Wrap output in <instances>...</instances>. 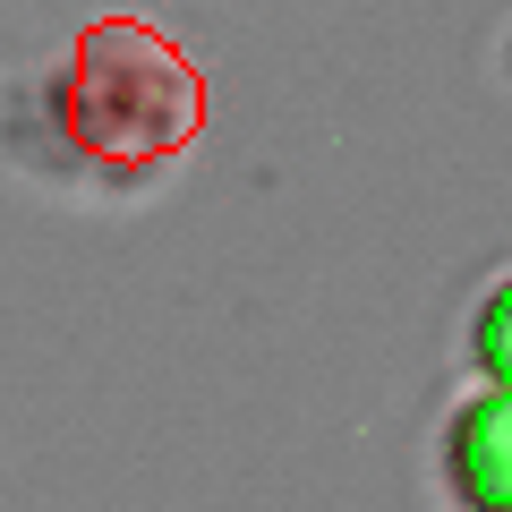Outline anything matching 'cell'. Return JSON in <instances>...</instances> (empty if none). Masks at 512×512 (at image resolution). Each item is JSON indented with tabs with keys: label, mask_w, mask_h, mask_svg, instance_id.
Returning a JSON list of instances; mask_svg holds the SVG:
<instances>
[{
	"label": "cell",
	"mask_w": 512,
	"mask_h": 512,
	"mask_svg": "<svg viewBox=\"0 0 512 512\" xmlns=\"http://www.w3.org/2000/svg\"><path fill=\"white\" fill-rule=\"evenodd\" d=\"M444 487L461 512H512V393H478L444 419Z\"/></svg>",
	"instance_id": "6da1fadb"
},
{
	"label": "cell",
	"mask_w": 512,
	"mask_h": 512,
	"mask_svg": "<svg viewBox=\"0 0 512 512\" xmlns=\"http://www.w3.org/2000/svg\"><path fill=\"white\" fill-rule=\"evenodd\" d=\"M470 359H478V376H487L495 393H512V274L478 299V316H470Z\"/></svg>",
	"instance_id": "7a4b0ae2"
}]
</instances>
